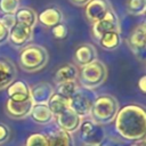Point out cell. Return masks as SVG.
<instances>
[{
	"label": "cell",
	"instance_id": "1",
	"mask_svg": "<svg viewBox=\"0 0 146 146\" xmlns=\"http://www.w3.org/2000/svg\"><path fill=\"white\" fill-rule=\"evenodd\" d=\"M115 130L125 140H139L146 133V113L139 105L129 104L119 110L115 119Z\"/></svg>",
	"mask_w": 146,
	"mask_h": 146
},
{
	"label": "cell",
	"instance_id": "2",
	"mask_svg": "<svg viewBox=\"0 0 146 146\" xmlns=\"http://www.w3.org/2000/svg\"><path fill=\"white\" fill-rule=\"evenodd\" d=\"M119 110L120 105L115 97L111 95H102L96 97L89 115L94 122L103 125L113 122Z\"/></svg>",
	"mask_w": 146,
	"mask_h": 146
},
{
	"label": "cell",
	"instance_id": "3",
	"mask_svg": "<svg viewBox=\"0 0 146 146\" xmlns=\"http://www.w3.org/2000/svg\"><path fill=\"white\" fill-rule=\"evenodd\" d=\"M48 59L49 55L47 49L39 44H26L21 50L18 57L19 66L29 73L36 72L44 67Z\"/></svg>",
	"mask_w": 146,
	"mask_h": 146
},
{
	"label": "cell",
	"instance_id": "4",
	"mask_svg": "<svg viewBox=\"0 0 146 146\" xmlns=\"http://www.w3.org/2000/svg\"><path fill=\"white\" fill-rule=\"evenodd\" d=\"M78 79L82 87L88 89H95L106 81L107 67L102 60L96 59L87 65L80 66Z\"/></svg>",
	"mask_w": 146,
	"mask_h": 146
},
{
	"label": "cell",
	"instance_id": "5",
	"mask_svg": "<svg viewBox=\"0 0 146 146\" xmlns=\"http://www.w3.org/2000/svg\"><path fill=\"white\" fill-rule=\"evenodd\" d=\"M96 97L97 96L92 89L79 86L74 94L68 98V106L74 113H76L80 117L83 119L90 114Z\"/></svg>",
	"mask_w": 146,
	"mask_h": 146
},
{
	"label": "cell",
	"instance_id": "6",
	"mask_svg": "<svg viewBox=\"0 0 146 146\" xmlns=\"http://www.w3.org/2000/svg\"><path fill=\"white\" fill-rule=\"evenodd\" d=\"M78 130L80 131V139L83 145L100 146L106 138V132L103 125L92 120L82 121Z\"/></svg>",
	"mask_w": 146,
	"mask_h": 146
},
{
	"label": "cell",
	"instance_id": "7",
	"mask_svg": "<svg viewBox=\"0 0 146 146\" xmlns=\"http://www.w3.org/2000/svg\"><path fill=\"white\" fill-rule=\"evenodd\" d=\"M92 35L96 40H99L102 35H104L107 32L116 31L121 32V26H120V19L116 15V13L111 8L108 13L100 18L99 21L92 23Z\"/></svg>",
	"mask_w": 146,
	"mask_h": 146
},
{
	"label": "cell",
	"instance_id": "8",
	"mask_svg": "<svg viewBox=\"0 0 146 146\" xmlns=\"http://www.w3.org/2000/svg\"><path fill=\"white\" fill-rule=\"evenodd\" d=\"M128 46L133 52V55L141 62L145 60V49H146V27L145 23L137 25L128 36Z\"/></svg>",
	"mask_w": 146,
	"mask_h": 146
},
{
	"label": "cell",
	"instance_id": "9",
	"mask_svg": "<svg viewBox=\"0 0 146 146\" xmlns=\"http://www.w3.org/2000/svg\"><path fill=\"white\" fill-rule=\"evenodd\" d=\"M32 35L33 29L16 22L14 26L9 30L8 41H10V43L16 48H23L26 44H29V42L32 39Z\"/></svg>",
	"mask_w": 146,
	"mask_h": 146
},
{
	"label": "cell",
	"instance_id": "10",
	"mask_svg": "<svg viewBox=\"0 0 146 146\" xmlns=\"http://www.w3.org/2000/svg\"><path fill=\"white\" fill-rule=\"evenodd\" d=\"M112 8L108 0H90L84 6V15L90 23L103 18Z\"/></svg>",
	"mask_w": 146,
	"mask_h": 146
},
{
	"label": "cell",
	"instance_id": "11",
	"mask_svg": "<svg viewBox=\"0 0 146 146\" xmlns=\"http://www.w3.org/2000/svg\"><path fill=\"white\" fill-rule=\"evenodd\" d=\"M55 117H56L58 129L64 130L70 133L76 131L82 122V117H80L76 113H74L70 107Z\"/></svg>",
	"mask_w": 146,
	"mask_h": 146
},
{
	"label": "cell",
	"instance_id": "12",
	"mask_svg": "<svg viewBox=\"0 0 146 146\" xmlns=\"http://www.w3.org/2000/svg\"><path fill=\"white\" fill-rule=\"evenodd\" d=\"M32 106H33L32 99H29L25 102H15V100L8 99L6 103V113L10 119L22 120L30 115Z\"/></svg>",
	"mask_w": 146,
	"mask_h": 146
},
{
	"label": "cell",
	"instance_id": "13",
	"mask_svg": "<svg viewBox=\"0 0 146 146\" xmlns=\"http://www.w3.org/2000/svg\"><path fill=\"white\" fill-rule=\"evenodd\" d=\"M7 95L9 99L15 102H25L31 99L30 86L24 80H14L7 87Z\"/></svg>",
	"mask_w": 146,
	"mask_h": 146
},
{
	"label": "cell",
	"instance_id": "14",
	"mask_svg": "<svg viewBox=\"0 0 146 146\" xmlns=\"http://www.w3.org/2000/svg\"><path fill=\"white\" fill-rule=\"evenodd\" d=\"M30 91L33 104H47L51 95L55 92V89L48 82H39L30 87Z\"/></svg>",
	"mask_w": 146,
	"mask_h": 146
},
{
	"label": "cell",
	"instance_id": "15",
	"mask_svg": "<svg viewBox=\"0 0 146 146\" xmlns=\"http://www.w3.org/2000/svg\"><path fill=\"white\" fill-rule=\"evenodd\" d=\"M97 59V50L91 43H82L74 51V62L79 66L87 65Z\"/></svg>",
	"mask_w": 146,
	"mask_h": 146
},
{
	"label": "cell",
	"instance_id": "16",
	"mask_svg": "<svg viewBox=\"0 0 146 146\" xmlns=\"http://www.w3.org/2000/svg\"><path fill=\"white\" fill-rule=\"evenodd\" d=\"M17 70L14 63L7 58H0V90L7 88L16 78Z\"/></svg>",
	"mask_w": 146,
	"mask_h": 146
},
{
	"label": "cell",
	"instance_id": "17",
	"mask_svg": "<svg viewBox=\"0 0 146 146\" xmlns=\"http://www.w3.org/2000/svg\"><path fill=\"white\" fill-rule=\"evenodd\" d=\"M38 21L43 26L52 27V26L62 23V21H63V13L57 7H49V8L43 9L38 15Z\"/></svg>",
	"mask_w": 146,
	"mask_h": 146
},
{
	"label": "cell",
	"instance_id": "18",
	"mask_svg": "<svg viewBox=\"0 0 146 146\" xmlns=\"http://www.w3.org/2000/svg\"><path fill=\"white\" fill-rule=\"evenodd\" d=\"M46 136L48 146H74V139L72 137V133L64 130L55 129Z\"/></svg>",
	"mask_w": 146,
	"mask_h": 146
},
{
	"label": "cell",
	"instance_id": "19",
	"mask_svg": "<svg viewBox=\"0 0 146 146\" xmlns=\"http://www.w3.org/2000/svg\"><path fill=\"white\" fill-rule=\"evenodd\" d=\"M30 116L38 124H48L54 119V115L47 104H33Z\"/></svg>",
	"mask_w": 146,
	"mask_h": 146
},
{
	"label": "cell",
	"instance_id": "20",
	"mask_svg": "<svg viewBox=\"0 0 146 146\" xmlns=\"http://www.w3.org/2000/svg\"><path fill=\"white\" fill-rule=\"evenodd\" d=\"M78 74H79L78 66L68 63V64L60 66L56 71L54 75V81L56 82V84L62 83V82H67V81H76Z\"/></svg>",
	"mask_w": 146,
	"mask_h": 146
},
{
	"label": "cell",
	"instance_id": "21",
	"mask_svg": "<svg viewBox=\"0 0 146 146\" xmlns=\"http://www.w3.org/2000/svg\"><path fill=\"white\" fill-rule=\"evenodd\" d=\"M14 15H15V19L17 23L24 24L31 29H33L38 22L36 13L30 7H19Z\"/></svg>",
	"mask_w": 146,
	"mask_h": 146
},
{
	"label": "cell",
	"instance_id": "22",
	"mask_svg": "<svg viewBox=\"0 0 146 146\" xmlns=\"http://www.w3.org/2000/svg\"><path fill=\"white\" fill-rule=\"evenodd\" d=\"M47 106L49 107V110L51 111L54 117L59 115L60 113H63L65 110H67L68 106V99L63 97L62 95L54 92L51 95V97L49 98V100L47 102Z\"/></svg>",
	"mask_w": 146,
	"mask_h": 146
},
{
	"label": "cell",
	"instance_id": "23",
	"mask_svg": "<svg viewBox=\"0 0 146 146\" xmlns=\"http://www.w3.org/2000/svg\"><path fill=\"white\" fill-rule=\"evenodd\" d=\"M98 42H99V44L103 49L114 50L121 43V32H116V31L107 32V33H105L104 35L100 36Z\"/></svg>",
	"mask_w": 146,
	"mask_h": 146
},
{
	"label": "cell",
	"instance_id": "24",
	"mask_svg": "<svg viewBox=\"0 0 146 146\" xmlns=\"http://www.w3.org/2000/svg\"><path fill=\"white\" fill-rule=\"evenodd\" d=\"M78 87H79V86H78V83H76L75 81L62 82V83H58V84H57L55 92H57V94H59V95H62L63 97H65V98L68 99V98L74 94V91L76 90Z\"/></svg>",
	"mask_w": 146,
	"mask_h": 146
},
{
	"label": "cell",
	"instance_id": "25",
	"mask_svg": "<svg viewBox=\"0 0 146 146\" xmlns=\"http://www.w3.org/2000/svg\"><path fill=\"white\" fill-rule=\"evenodd\" d=\"M146 0H128L127 1V11L130 15L139 16L145 13Z\"/></svg>",
	"mask_w": 146,
	"mask_h": 146
},
{
	"label": "cell",
	"instance_id": "26",
	"mask_svg": "<svg viewBox=\"0 0 146 146\" xmlns=\"http://www.w3.org/2000/svg\"><path fill=\"white\" fill-rule=\"evenodd\" d=\"M25 146H48L47 136L40 132L31 133L25 140Z\"/></svg>",
	"mask_w": 146,
	"mask_h": 146
},
{
	"label": "cell",
	"instance_id": "27",
	"mask_svg": "<svg viewBox=\"0 0 146 146\" xmlns=\"http://www.w3.org/2000/svg\"><path fill=\"white\" fill-rule=\"evenodd\" d=\"M19 8V0H0V10L2 14H15Z\"/></svg>",
	"mask_w": 146,
	"mask_h": 146
},
{
	"label": "cell",
	"instance_id": "28",
	"mask_svg": "<svg viewBox=\"0 0 146 146\" xmlns=\"http://www.w3.org/2000/svg\"><path fill=\"white\" fill-rule=\"evenodd\" d=\"M51 33L56 39H65L67 35V27L65 24L59 23L51 27Z\"/></svg>",
	"mask_w": 146,
	"mask_h": 146
},
{
	"label": "cell",
	"instance_id": "29",
	"mask_svg": "<svg viewBox=\"0 0 146 146\" xmlns=\"http://www.w3.org/2000/svg\"><path fill=\"white\" fill-rule=\"evenodd\" d=\"M10 137V129L7 124L0 122V145L5 144Z\"/></svg>",
	"mask_w": 146,
	"mask_h": 146
},
{
	"label": "cell",
	"instance_id": "30",
	"mask_svg": "<svg viewBox=\"0 0 146 146\" xmlns=\"http://www.w3.org/2000/svg\"><path fill=\"white\" fill-rule=\"evenodd\" d=\"M9 39V29L0 19V46L6 43Z\"/></svg>",
	"mask_w": 146,
	"mask_h": 146
},
{
	"label": "cell",
	"instance_id": "31",
	"mask_svg": "<svg viewBox=\"0 0 146 146\" xmlns=\"http://www.w3.org/2000/svg\"><path fill=\"white\" fill-rule=\"evenodd\" d=\"M1 19V22L10 30L13 26H14V24L16 23V19H15V15L14 14H3V16L0 18Z\"/></svg>",
	"mask_w": 146,
	"mask_h": 146
},
{
	"label": "cell",
	"instance_id": "32",
	"mask_svg": "<svg viewBox=\"0 0 146 146\" xmlns=\"http://www.w3.org/2000/svg\"><path fill=\"white\" fill-rule=\"evenodd\" d=\"M138 88L140 89L141 92H145L146 91V76L145 75H143L139 79V81H138Z\"/></svg>",
	"mask_w": 146,
	"mask_h": 146
},
{
	"label": "cell",
	"instance_id": "33",
	"mask_svg": "<svg viewBox=\"0 0 146 146\" xmlns=\"http://www.w3.org/2000/svg\"><path fill=\"white\" fill-rule=\"evenodd\" d=\"M75 6H86L90 0H70Z\"/></svg>",
	"mask_w": 146,
	"mask_h": 146
},
{
	"label": "cell",
	"instance_id": "34",
	"mask_svg": "<svg viewBox=\"0 0 146 146\" xmlns=\"http://www.w3.org/2000/svg\"><path fill=\"white\" fill-rule=\"evenodd\" d=\"M129 146H145V138H141L139 140H136L135 143L130 144Z\"/></svg>",
	"mask_w": 146,
	"mask_h": 146
},
{
	"label": "cell",
	"instance_id": "35",
	"mask_svg": "<svg viewBox=\"0 0 146 146\" xmlns=\"http://www.w3.org/2000/svg\"><path fill=\"white\" fill-rule=\"evenodd\" d=\"M84 146H91V145H84Z\"/></svg>",
	"mask_w": 146,
	"mask_h": 146
}]
</instances>
